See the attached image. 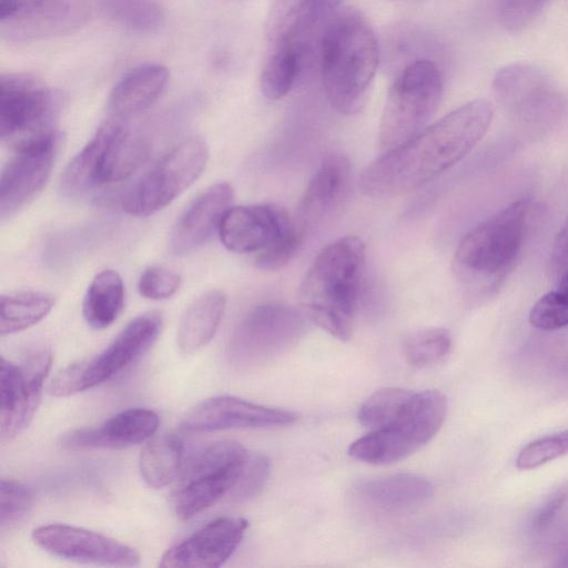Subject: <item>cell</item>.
Returning <instances> with one entry per match:
<instances>
[{"instance_id": "6da1fadb", "label": "cell", "mask_w": 568, "mask_h": 568, "mask_svg": "<svg viewBox=\"0 0 568 568\" xmlns=\"http://www.w3.org/2000/svg\"><path fill=\"white\" fill-rule=\"evenodd\" d=\"M494 115L486 100L470 101L371 162L361 192L389 199L415 191L460 161L485 135Z\"/></svg>"}, {"instance_id": "7a4b0ae2", "label": "cell", "mask_w": 568, "mask_h": 568, "mask_svg": "<svg viewBox=\"0 0 568 568\" xmlns=\"http://www.w3.org/2000/svg\"><path fill=\"white\" fill-rule=\"evenodd\" d=\"M365 261L358 236L339 237L318 253L300 286L304 314L341 341L353 334Z\"/></svg>"}, {"instance_id": "3957f363", "label": "cell", "mask_w": 568, "mask_h": 568, "mask_svg": "<svg viewBox=\"0 0 568 568\" xmlns=\"http://www.w3.org/2000/svg\"><path fill=\"white\" fill-rule=\"evenodd\" d=\"M321 77L329 104L352 115L365 104L379 60L372 27L357 11L339 9L320 41Z\"/></svg>"}, {"instance_id": "277c9868", "label": "cell", "mask_w": 568, "mask_h": 568, "mask_svg": "<svg viewBox=\"0 0 568 568\" xmlns=\"http://www.w3.org/2000/svg\"><path fill=\"white\" fill-rule=\"evenodd\" d=\"M528 212L527 201H516L460 240L454 254L453 271L465 287L487 288L506 274L521 248Z\"/></svg>"}, {"instance_id": "5b68a950", "label": "cell", "mask_w": 568, "mask_h": 568, "mask_svg": "<svg viewBox=\"0 0 568 568\" xmlns=\"http://www.w3.org/2000/svg\"><path fill=\"white\" fill-rule=\"evenodd\" d=\"M217 233L227 250L256 253V265L266 271L286 265L303 240L295 220L275 204L231 206Z\"/></svg>"}, {"instance_id": "8992f818", "label": "cell", "mask_w": 568, "mask_h": 568, "mask_svg": "<svg viewBox=\"0 0 568 568\" xmlns=\"http://www.w3.org/2000/svg\"><path fill=\"white\" fill-rule=\"evenodd\" d=\"M443 90L437 65L418 59L407 64L388 90L379 125L384 152L407 142L426 128Z\"/></svg>"}, {"instance_id": "52a82bcc", "label": "cell", "mask_w": 568, "mask_h": 568, "mask_svg": "<svg viewBox=\"0 0 568 568\" xmlns=\"http://www.w3.org/2000/svg\"><path fill=\"white\" fill-rule=\"evenodd\" d=\"M446 397L435 389L414 393L404 410L388 425L355 440L349 455L373 465L398 462L427 444L440 429Z\"/></svg>"}, {"instance_id": "ba28073f", "label": "cell", "mask_w": 568, "mask_h": 568, "mask_svg": "<svg viewBox=\"0 0 568 568\" xmlns=\"http://www.w3.org/2000/svg\"><path fill=\"white\" fill-rule=\"evenodd\" d=\"M247 457L245 448L233 440L212 443L190 456L172 497L175 515L189 520L229 494Z\"/></svg>"}, {"instance_id": "9c48e42d", "label": "cell", "mask_w": 568, "mask_h": 568, "mask_svg": "<svg viewBox=\"0 0 568 568\" xmlns=\"http://www.w3.org/2000/svg\"><path fill=\"white\" fill-rule=\"evenodd\" d=\"M161 326L162 317L156 312L135 317L101 353L59 371L49 383L48 393L64 397L112 378L152 346Z\"/></svg>"}, {"instance_id": "30bf717a", "label": "cell", "mask_w": 568, "mask_h": 568, "mask_svg": "<svg viewBox=\"0 0 568 568\" xmlns=\"http://www.w3.org/2000/svg\"><path fill=\"white\" fill-rule=\"evenodd\" d=\"M343 0H276L266 21L264 60L302 72Z\"/></svg>"}, {"instance_id": "8fae6325", "label": "cell", "mask_w": 568, "mask_h": 568, "mask_svg": "<svg viewBox=\"0 0 568 568\" xmlns=\"http://www.w3.org/2000/svg\"><path fill=\"white\" fill-rule=\"evenodd\" d=\"M207 158V146L202 139L181 141L126 192L122 209L134 216H148L165 207L201 175Z\"/></svg>"}, {"instance_id": "7c38bea8", "label": "cell", "mask_w": 568, "mask_h": 568, "mask_svg": "<svg viewBox=\"0 0 568 568\" xmlns=\"http://www.w3.org/2000/svg\"><path fill=\"white\" fill-rule=\"evenodd\" d=\"M304 331V317L295 308L277 302L257 305L235 326L229 358L240 367L261 364L287 351Z\"/></svg>"}, {"instance_id": "4fadbf2b", "label": "cell", "mask_w": 568, "mask_h": 568, "mask_svg": "<svg viewBox=\"0 0 568 568\" xmlns=\"http://www.w3.org/2000/svg\"><path fill=\"white\" fill-rule=\"evenodd\" d=\"M55 93L42 81L27 74H3L0 79V135L13 148L52 131L58 111Z\"/></svg>"}, {"instance_id": "5bb4252c", "label": "cell", "mask_w": 568, "mask_h": 568, "mask_svg": "<svg viewBox=\"0 0 568 568\" xmlns=\"http://www.w3.org/2000/svg\"><path fill=\"white\" fill-rule=\"evenodd\" d=\"M91 14L84 0H0V33L14 42L69 34Z\"/></svg>"}, {"instance_id": "9a60e30c", "label": "cell", "mask_w": 568, "mask_h": 568, "mask_svg": "<svg viewBox=\"0 0 568 568\" xmlns=\"http://www.w3.org/2000/svg\"><path fill=\"white\" fill-rule=\"evenodd\" d=\"M59 135L52 130L17 145L0 179V216L10 219L45 185L58 153Z\"/></svg>"}, {"instance_id": "2e32d148", "label": "cell", "mask_w": 568, "mask_h": 568, "mask_svg": "<svg viewBox=\"0 0 568 568\" xmlns=\"http://www.w3.org/2000/svg\"><path fill=\"white\" fill-rule=\"evenodd\" d=\"M52 355L42 348L30 353L22 365L1 358L0 428L4 439L19 435L31 422L40 403Z\"/></svg>"}, {"instance_id": "e0dca14e", "label": "cell", "mask_w": 568, "mask_h": 568, "mask_svg": "<svg viewBox=\"0 0 568 568\" xmlns=\"http://www.w3.org/2000/svg\"><path fill=\"white\" fill-rule=\"evenodd\" d=\"M32 539L47 552L77 562L132 567L140 564L138 552L101 534L64 524L39 526Z\"/></svg>"}, {"instance_id": "ac0fdd59", "label": "cell", "mask_w": 568, "mask_h": 568, "mask_svg": "<svg viewBox=\"0 0 568 568\" xmlns=\"http://www.w3.org/2000/svg\"><path fill=\"white\" fill-rule=\"evenodd\" d=\"M493 88L498 100L526 121L556 116L562 109V97L537 67L511 63L499 69Z\"/></svg>"}, {"instance_id": "d6986e66", "label": "cell", "mask_w": 568, "mask_h": 568, "mask_svg": "<svg viewBox=\"0 0 568 568\" xmlns=\"http://www.w3.org/2000/svg\"><path fill=\"white\" fill-rule=\"evenodd\" d=\"M248 524L240 517H220L165 551L162 568H216L240 546Z\"/></svg>"}, {"instance_id": "ffe728a7", "label": "cell", "mask_w": 568, "mask_h": 568, "mask_svg": "<svg viewBox=\"0 0 568 568\" xmlns=\"http://www.w3.org/2000/svg\"><path fill=\"white\" fill-rule=\"evenodd\" d=\"M296 414L257 405L232 396L212 397L193 407L182 419L181 429L204 433L234 428H264L292 424Z\"/></svg>"}, {"instance_id": "44dd1931", "label": "cell", "mask_w": 568, "mask_h": 568, "mask_svg": "<svg viewBox=\"0 0 568 568\" xmlns=\"http://www.w3.org/2000/svg\"><path fill=\"white\" fill-rule=\"evenodd\" d=\"M351 163L341 153L326 155L300 201L295 223L304 236L336 212L348 194Z\"/></svg>"}, {"instance_id": "7402d4cb", "label": "cell", "mask_w": 568, "mask_h": 568, "mask_svg": "<svg viewBox=\"0 0 568 568\" xmlns=\"http://www.w3.org/2000/svg\"><path fill=\"white\" fill-rule=\"evenodd\" d=\"M159 416L151 409L129 408L98 427L71 430L60 439L65 450L121 449L149 439L159 427Z\"/></svg>"}, {"instance_id": "603a6c76", "label": "cell", "mask_w": 568, "mask_h": 568, "mask_svg": "<svg viewBox=\"0 0 568 568\" xmlns=\"http://www.w3.org/2000/svg\"><path fill=\"white\" fill-rule=\"evenodd\" d=\"M233 189L229 183H216L203 191L176 220L170 237V250L185 255L203 246L219 227L231 207Z\"/></svg>"}, {"instance_id": "cb8c5ba5", "label": "cell", "mask_w": 568, "mask_h": 568, "mask_svg": "<svg viewBox=\"0 0 568 568\" xmlns=\"http://www.w3.org/2000/svg\"><path fill=\"white\" fill-rule=\"evenodd\" d=\"M169 70L159 63L141 64L113 87L108 101L112 118L128 120L151 108L165 90Z\"/></svg>"}, {"instance_id": "d4e9b609", "label": "cell", "mask_w": 568, "mask_h": 568, "mask_svg": "<svg viewBox=\"0 0 568 568\" xmlns=\"http://www.w3.org/2000/svg\"><path fill=\"white\" fill-rule=\"evenodd\" d=\"M354 490L365 505L394 513L423 504L432 496L433 486L416 474H394L361 480Z\"/></svg>"}, {"instance_id": "484cf974", "label": "cell", "mask_w": 568, "mask_h": 568, "mask_svg": "<svg viewBox=\"0 0 568 568\" xmlns=\"http://www.w3.org/2000/svg\"><path fill=\"white\" fill-rule=\"evenodd\" d=\"M116 124V118L105 121L70 161L60 180V189L65 195H82L100 186L101 170Z\"/></svg>"}, {"instance_id": "4316f807", "label": "cell", "mask_w": 568, "mask_h": 568, "mask_svg": "<svg viewBox=\"0 0 568 568\" xmlns=\"http://www.w3.org/2000/svg\"><path fill=\"white\" fill-rule=\"evenodd\" d=\"M100 174V185L121 182L131 176L148 160L150 138L140 130H132L126 120L118 119Z\"/></svg>"}, {"instance_id": "83f0119b", "label": "cell", "mask_w": 568, "mask_h": 568, "mask_svg": "<svg viewBox=\"0 0 568 568\" xmlns=\"http://www.w3.org/2000/svg\"><path fill=\"white\" fill-rule=\"evenodd\" d=\"M225 305V295L216 290L202 294L189 305L178 328V345L183 353L196 352L212 339Z\"/></svg>"}, {"instance_id": "f1b7e54d", "label": "cell", "mask_w": 568, "mask_h": 568, "mask_svg": "<svg viewBox=\"0 0 568 568\" xmlns=\"http://www.w3.org/2000/svg\"><path fill=\"white\" fill-rule=\"evenodd\" d=\"M184 443L175 434H162L141 450L139 468L144 481L153 488H163L175 481L184 467Z\"/></svg>"}, {"instance_id": "f546056e", "label": "cell", "mask_w": 568, "mask_h": 568, "mask_svg": "<svg viewBox=\"0 0 568 568\" xmlns=\"http://www.w3.org/2000/svg\"><path fill=\"white\" fill-rule=\"evenodd\" d=\"M124 303V285L120 274L103 270L91 281L84 295L82 313L94 329L109 327L119 316Z\"/></svg>"}, {"instance_id": "4dcf8cb0", "label": "cell", "mask_w": 568, "mask_h": 568, "mask_svg": "<svg viewBox=\"0 0 568 568\" xmlns=\"http://www.w3.org/2000/svg\"><path fill=\"white\" fill-rule=\"evenodd\" d=\"M109 20L140 34L158 32L164 24V11L156 0H90Z\"/></svg>"}, {"instance_id": "1f68e13d", "label": "cell", "mask_w": 568, "mask_h": 568, "mask_svg": "<svg viewBox=\"0 0 568 568\" xmlns=\"http://www.w3.org/2000/svg\"><path fill=\"white\" fill-rule=\"evenodd\" d=\"M1 336L21 332L40 322L54 305V297L42 292H16L0 297Z\"/></svg>"}, {"instance_id": "d6a6232c", "label": "cell", "mask_w": 568, "mask_h": 568, "mask_svg": "<svg viewBox=\"0 0 568 568\" xmlns=\"http://www.w3.org/2000/svg\"><path fill=\"white\" fill-rule=\"evenodd\" d=\"M413 395L412 390L402 387L378 389L362 404L358 420L369 430L381 429L404 410Z\"/></svg>"}, {"instance_id": "836d02e7", "label": "cell", "mask_w": 568, "mask_h": 568, "mask_svg": "<svg viewBox=\"0 0 568 568\" xmlns=\"http://www.w3.org/2000/svg\"><path fill=\"white\" fill-rule=\"evenodd\" d=\"M452 348V336L445 328H427L407 335L403 342L406 361L415 367H429L443 362Z\"/></svg>"}, {"instance_id": "e575fe53", "label": "cell", "mask_w": 568, "mask_h": 568, "mask_svg": "<svg viewBox=\"0 0 568 568\" xmlns=\"http://www.w3.org/2000/svg\"><path fill=\"white\" fill-rule=\"evenodd\" d=\"M529 323L541 331L568 326V271L558 277L555 290L534 304L529 312Z\"/></svg>"}, {"instance_id": "d590c367", "label": "cell", "mask_w": 568, "mask_h": 568, "mask_svg": "<svg viewBox=\"0 0 568 568\" xmlns=\"http://www.w3.org/2000/svg\"><path fill=\"white\" fill-rule=\"evenodd\" d=\"M33 504L31 490L12 479L0 483V527L10 529L21 523L30 513Z\"/></svg>"}, {"instance_id": "8d00e7d4", "label": "cell", "mask_w": 568, "mask_h": 568, "mask_svg": "<svg viewBox=\"0 0 568 568\" xmlns=\"http://www.w3.org/2000/svg\"><path fill=\"white\" fill-rule=\"evenodd\" d=\"M566 454H568V429L527 444L516 458V467L521 470L534 469Z\"/></svg>"}, {"instance_id": "74e56055", "label": "cell", "mask_w": 568, "mask_h": 568, "mask_svg": "<svg viewBox=\"0 0 568 568\" xmlns=\"http://www.w3.org/2000/svg\"><path fill=\"white\" fill-rule=\"evenodd\" d=\"M270 475V460L263 455L247 457L244 467L229 493L235 501L250 499L257 495Z\"/></svg>"}, {"instance_id": "f35d334b", "label": "cell", "mask_w": 568, "mask_h": 568, "mask_svg": "<svg viewBox=\"0 0 568 568\" xmlns=\"http://www.w3.org/2000/svg\"><path fill=\"white\" fill-rule=\"evenodd\" d=\"M181 284V276L164 266H150L143 271L139 278L140 294L150 300H165L176 293Z\"/></svg>"}, {"instance_id": "ab89813d", "label": "cell", "mask_w": 568, "mask_h": 568, "mask_svg": "<svg viewBox=\"0 0 568 568\" xmlns=\"http://www.w3.org/2000/svg\"><path fill=\"white\" fill-rule=\"evenodd\" d=\"M550 0H500L499 20L511 32L523 30L541 12Z\"/></svg>"}, {"instance_id": "60d3db41", "label": "cell", "mask_w": 568, "mask_h": 568, "mask_svg": "<svg viewBox=\"0 0 568 568\" xmlns=\"http://www.w3.org/2000/svg\"><path fill=\"white\" fill-rule=\"evenodd\" d=\"M568 503V480L560 483L535 513L531 525L536 532L546 530Z\"/></svg>"}, {"instance_id": "b9f144b4", "label": "cell", "mask_w": 568, "mask_h": 568, "mask_svg": "<svg viewBox=\"0 0 568 568\" xmlns=\"http://www.w3.org/2000/svg\"><path fill=\"white\" fill-rule=\"evenodd\" d=\"M550 262L558 277L568 271V215L554 241Z\"/></svg>"}, {"instance_id": "7bdbcfd3", "label": "cell", "mask_w": 568, "mask_h": 568, "mask_svg": "<svg viewBox=\"0 0 568 568\" xmlns=\"http://www.w3.org/2000/svg\"><path fill=\"white\" fill-rule=\"evenodd\" d=\"M564 560L566 561L564 565H565V566H568V551L565 554V558H564Z\"/></svg>"}]
</instances>
